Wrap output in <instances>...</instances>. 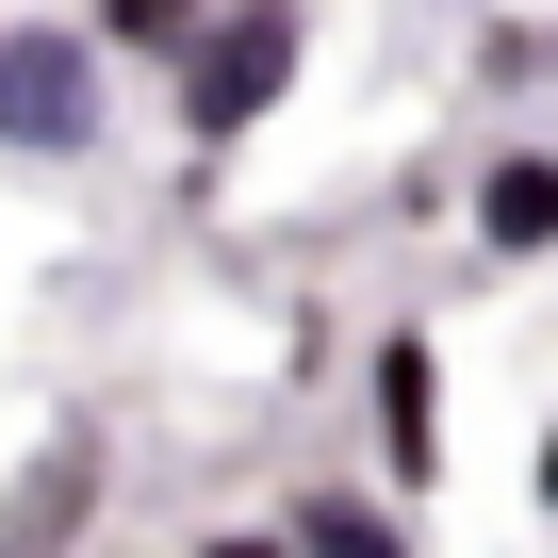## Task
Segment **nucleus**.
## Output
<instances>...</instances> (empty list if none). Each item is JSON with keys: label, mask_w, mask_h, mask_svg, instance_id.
Returning <instances> with one entry per match:
<instances>
[{"label": "nucleus", "mask_w": 558, "mask_h": 558, "mask_svg": "<svg viewBox=\"0 0 558 558\" xmlns=\"http://www.w3.org/2000/svg\"><path fill=\"white\" fill-rule=\"evenodd\" d=\"M83 509H99V444H50V460H34V493H17V558L83 542Z\"/></svg>", "instance_id": "obj_6"}, {"label": "nucleus", "mask_w": 558, "mask_h": 558, "mask_svg": "<svg viewBox=\"0 0 558 558\" xmlns=\"http://www.w3.org/2000/svg\"><path fill=\"white\" fill-rule=\"evenodd\" d=\"M525 493H542V509H558V427H542V476H525Z\"/></svg>", "instance_id": "obj_9"}, {"label": "nucleus", "mask_w": 558, "mask_h": 558, "mask_svg": "<svg viewBox=\"0 0 558 558\" xmlns=\"http://www.w3.org/2000/svg\"><path fill=\"white\" fill-rule=\"evenodd\" d=\"M181 558H279V525H197Z\"/></svg>", "instance_id": "obj_8"}, {"label": "nucleus", "mask_w": 558, "mask_h": 558, "mask_svg": "<svg viewBox=\"0 0 558 558\" xmlns=\"http://www.w3.org/2000/svg\"><path fill=\"white\" fill-rule=\"evenodd\" d=\"M99 116H116V50L99 34H66V17L0 34V148H17V165H83Z\"/></svg>", "instance_id": "obj_2"}, {"label": "nucleus", "mask_w": 558, "mask_h": 558, "mask_svg": "<svg viewBox=\"0 0 558 558\" xmlns=\"http://www.w3.org/2000/svg\"><path fill=\"white\" fill-rule=\"evenodd\" d=\"M279 558H411V509L362 493V476H296V509H279Z\"/></svg>", "instance_id": "obj_4"}, {"label": "nucleus", "mask_w": 558, "mask_h": 558, "mask_svg": "<svg viewBox=\"0 0 558 558\" xmlns=\"http://www.w3.org/2000/svg\"><path fill=\"white\" fill-rule=\"evenodd\" d=\"M296 66H313V0H197L181 50H165V116H181V148H246L279 99H296Z\"/></svg>", "instance_id": "obj_1"}, {"label": "nucleus", "mask_w": 558, "mask_h": 558, "mask_svg": "<svg viewBox=\"0 0 558 558\" xmlns=\"http://www.w3.org/2000/svg\"><path fill=\"white\" fill-rule=\"evenodd\" d=\"M476 246H493V263H542V246H558V148L476 165Z\"/></svg>", "instance_id": "obj_5"}, {"label": "nucleus", "mask_w": 558, "mask_h": 558, "mask_svg": "<svg viewBox=\"0 0 558 558\" xmlns=\"http://www.w3.org/2000/svg\"><path fill=\"white\" fill-rule=\"evenodd\" d=\"M181 17H197V0H99L83 34H99L116 66H165V50H181Z\"/></svg>", "instance_id": "obj_7"}, {"label": "nucleus", "mask_w": 558, "mask_h": 558, "mask_svg": "<svg viewBox=\"0 0 558 558\" xmlns=\"http://www.w3.org/2000/svg\"><path fill=\"white\" fill-rule=\"evenodd\" d=\"M378 493H427L444 476V345L427 329H378Z\"/></svg>", "instance_id": "obj_3"}]
</instances>
